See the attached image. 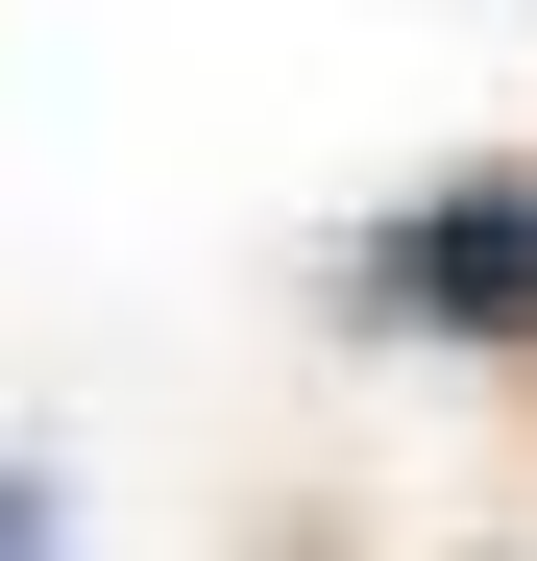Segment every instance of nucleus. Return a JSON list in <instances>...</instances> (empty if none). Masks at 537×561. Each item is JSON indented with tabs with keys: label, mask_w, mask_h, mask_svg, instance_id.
Returning <instances> with one entry per match:
<instances>
[{
	"label": "nucleus",
	"mask_w": 537,
	"mask_h": 561,
	"mask_svg": "<svg viewBox=\"0 0 537 561\" xmlns=\"http://www.w3.org/2000/svg\"><path fill=\"white\" fill-rule=\"evenodd\" d=\"M367 318H415V342H513V318H537V171H465V196L367 220Z\"/></svg>",
	"instance_id": "obj_1"
},
{
	"label": "nucleus",
	"mask_w": 537,
	"mask_h": 561,
	"mask_svg": "<svg viewBox=\"0 0 537 561\" xmlns=\"http://www.w3.org/2000/svg\"><path fill=\"white\" fill-rule=\"evenodd\" d=\"M0 561H49V489H25V463H0Z\"/></svg>",
	"instance_id": "obj_2"
}]
</instances>
